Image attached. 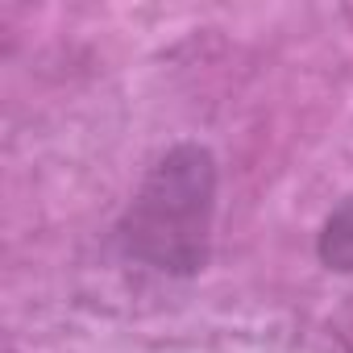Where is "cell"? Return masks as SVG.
I'll return each mask as SVG.
<instances>
[{
	"label": "cell",
	"mask_w": 353,
	"mask_h": 353,
	"mask_svg": "<svg viewBox=\"0 0 353 353\" xmlns=\"http://www.w3.org/2000/svg\"><path fill=\"white\" fill-rule=\"evenodd\" d=\"M212 212V158L196 145L158 162L129 212V245L162 270H196L204 262Z\"/></svg>",
	"instance_id": "1"
},
{
	"label": "cell",
	"mask_w": 353,
	"mask_h": 353,
	"mask_svg": "<svg viewBox=\"0 0 353 353\" xmlns=\"http://www.w3.org/2000/svg\"><path fill=\"white\" fill-rule=\"evenodd\" d=\"M320 258H324L332 270H353V196L324 221Z\"/></svg>",
	"instance_id": "2"
}]
</instances>
